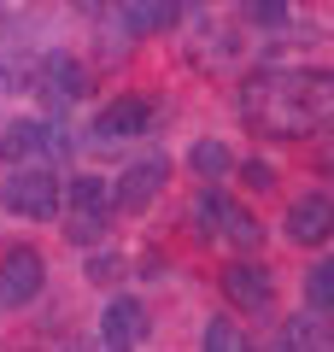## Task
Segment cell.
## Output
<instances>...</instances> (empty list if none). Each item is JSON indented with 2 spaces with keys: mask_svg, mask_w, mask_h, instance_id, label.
<instances>
[{
  "mask_svg": "<svg viewBox=\"0 0 334 352\" xmlns=\"http://www.w3.org/2000/svg\"><path fill=\"white\" fill-rule=\"evenodd\" d=\"M241 106L264 135H311L334 112V76L329 71H287V76H252L241 88Z\"/></svg>",
  "mask_w": 334,
  "mask_h": 352,
  "instance_id": "cell-1",
  "label": "cell"
},
{
  "mask_svg": "<svg viewBox=\"0 0 334 352\" xmlns=\"http://www.w3.org/2000/svg\"><path fill=\"white\" fill-rule=\"evenodd\" d=\"M0 206H6L12 217L41 223V217H53L65 206V188H59V176H53L47 164H18V170L0 182Z\"/></svg>",
  "mask_w": 334,
  "mask_h": 352,
  "instance_id": "cell-2",
  "label": "cell"
},
{
  "mask_svg": "<svg viewBox=\"0 0 334 352\" xmlns=\"http://www.w3.org/2000/svg\"><path fill=\"white\" fill-rule=\"evenodd\" d=\"M41 288H47V258L36 247H6V258H0V300L30 305V300H41Z\"/></svg>",
  "mask_w": 334,
  "mask_h": 352,
  "instance_id": "cell-3",
  "label": "cell"
},
{
  "mask_svg": "<svg viewBox=\"0 0 334 352\" xmlns=\"http://www.w3.org/2000/svg\"><path fill=\"white\" fill-rule=\"evenodd\" d=\"M164 176H170V164H164L159 153L135 159L124 176H118V188H111V206H118V212H147V206L164 194Z\"/></svg>",
  "mask_w": 334,
  "mask_h": 352,
  "instance_id": "cell-4",
  "label": "cell"
},
{
  "mask_svg": "<svg viewBox=\"0 0 334 352\" xmlns=\"http://www.w3.org/2000/svg\"><path fill=\"white\" fill-rule=\"evenodd\" d=\"M223 300L241 305V311H270L276 305V282L264 264L252 258H235V264H223Z\"/></svg>",
  "mask_w": 334,
  "mask_h": 352,
  "instance_id": "cell-5",
  "label": "cell"
},
{
  "mask_svg": "<svg viewBox=\"0 0 334 352\" xmlns=\"http://www.w3.org/2000/svg\"><path fill=\"white\" fill-rule=\"evenodd\" d=\"M329 235H334V200H329V194H299V200L287 206V241H299V247H322Z\"/></svg>",
  "mask_w": 334,
  "mask_h": 352,
  "instance_id": "cell-6",
  "label": "cell"
},
{
  "mask_svg": "<svg viewBox=\"0 0 334 352\" xmlns=\"http://www.w3.org/2000/svg\"><path fill=\"white\" fill-rule=\"evenodd\" d=\"M100 340H106V346H141V340H147V305H141L135 294L106 300V311H100Z\"/></svg>",
  "mask_w": 334,
  "mask_h": 352,
  "instance_id": "cell-7",
  "label": "cell"
},
{
  "mask_svg": "<svg viewBox=\"0 0 334 352\" xmlns=\"http://www.w3.org/2000/svg\"><path fill=\"white\" fill-rule=\"evenodd\" d=\"M47 153H59V135H53L41 118H18V124L0 129V159L30 164V159H47Z\"/></svg>",
  "mask_w": 334,
  "mask_h": 352,
  "instance_id": "cell-8",
  "label": "cell"
},
{
  "mask_svg": "<svg viewBox=\"0 0 334 352\" xmlns=\"http://www.w3.org/2000/svg\"><path fill=\"white\" fill-rule=\"evenodd\" d=\"M147 124H153V106L141 100V94H118V100L100 106L94 135H106V141H129V135H141Z\"/></svg>",
  "mask_w": 334,
  "mask_h": 352,
  "instance_id": "cell-9",
  "label": "cell"
},
{
  "mask_svg": "<svg viewBox=\"0 0 334 352\" xmlns=\"http://www.w3.org/2000/svg\"><path fill=\"white\" fill-rule=\"evenodd\" d=\"M65 200L76 206V235H88V229H106V212H111V188L100 182V176H71Z\"/></svg>",
  "mask_w": 334,
  "mask_h": 352,
  "instance_id": "cell-10",
  "label": "cell"
},
{
  "mask_svg": "<svg viewBox=\"0 0 334 352\" xmlns=\"http://www.w3.org/2000/svg\"><path fill=\"white\" fill-rule=\"evenodd\" d=\"M124 24L135 36H164L182 24V0H124Z\"/></svg>",
  "mask_w": 334,
  "mask_h": 352,
  "instance_id": "cell-11",
  "label": "cell"
},
{
  "mask_svg": "<svg viewBox=\"0 0 334 352\" xmlns=\"http://www.w3.org/2000/svg\"><path fill=\"white\" fill-rule=\"evenodd\" d=\"M41 76H47V100H53V94H59V100H82V94H88V65L65 59V53H59V59H47V71H41Z\"/></svg>",
  "mask_w": 334,
  "mask_h": 352,
  "instance_id": "cell-12",
  "label": "cell"
},
{
  "mask_svg": "<svg viewBox=\"0 0 334 352\" xmlns=\"http://www.w3.org/2000/svg\"><path fill=\"white\" fill-rule=\"evenodd\" d=\"M188 170L205 176V182H223V176L235 170V153L223 147V141H194V147H188Z\"/></svg>",
  "mask_w": 334,
  "mask_h": 352,
  "instance_id": "cell-13",
  "label": "cell"
},
{
  "mask_svg": "<svg viewBox=\"0 0 334 352\" xmlns=\"http://www.w3.org/2000/svg\"><path fill=\"white\" fill-rule=\"evenodd\" d=\"M229 212H235V200L217 194V188H205V194L194 200V212H188V223H194L199 235H223V229H229Z\"/></svg>",
  "mask_w": 334,
  "mask_h": 352,
  "instance_id": "cell-14",
  "label": "cell"
},
{
  "mask_svg": "<svg viewBox=\"0 0 334 352\" xmlns=\"http://www.w3.org/2000/svg\"><path fill=\"white\" fill-rule=\"evenodd\" d=\"M305 300H311V311H322V317L334 311V264L329 258H317L305 270Z\"/></svg>",
  "mask_w": 334,
  "mask_h": 352,
  "instance_id": "cell-15",
  "label": "cell"
},
{
  "mask_svg": "<svg viewBox=\"0 0 334 352\" xmlns=\"http://www.w3.org/2000/svg\"><path fill=\"white\" fill-rule=\"evenodd\" d=\"M247 18L258 30H287V18H293V0H247Z\"/></svg>",
  "mask_w": 334,
  "mask_h": 352,
  "instance_id": "cell-16",
  "label": "cell"
},
{
  "mask_svg": "<svg viewBox=\"0 0 334 352\" xmlns=\"http://www.w3.org/2000/svg\"><path fill=\"white\" fill-rule=\"evenodd\" d=\"M322 340H329V335H322V311H311L305 323H287L282 329V346H322Z\"/></svg>",
  "mask_w": 334,
  "mask_h": 352,
  "instance_id": "cell-17",
  "label": "cell"
},
{
  "mask_svg": "<svg viewBox=\"0 0 334 352\" xmlns=\"http://www.w3.org/2000/svg\"><path fill=\"white\" fill-rule=\"evenodd\" d=\"M205 346L211 352H241V346H247V329H235L229 317H217V323L205 329Z\"/></svg>",
  "mask_w": 334,
  "mask_h": 352,
  "instance_id": "cell-18",
  "label": "cell"
},
{
  "mask_svg": "<svg viewBox=\"0 0 334 352\" xmlns=\"http://www.w3.org/2000/svg\"><path fill=\"white\" fill-rule=\"evenodd\" d=\"M223 241H235V247H258V217L252 212H229V229H223Z\"/></svg>",
  "mask_w": 334,
  "mask_h": 352,
  "instance_id": "cell-19",
  "label": "cell"
},
{
  "mask_svg": "<svg viewBox=\"0 0 334 352\" xmlns=\"http://www.w3.org/2000/svg\"><path fill=\"white\" fill-rule=\"evenodd\" d=\"M124 276V258H118V252H94V258H88V282H118Z\"/></svg>",
  "mask_w": 334,
  "mask_h": 352,
  "instance_id": "cell-20",
  "label": "cell"
},
{
  "mask_svg": "<svg viewBox=\"0 0 334 352\" xmlns=\"http://www.w3.org/2000/svg\"><path fill=\"white\" fill-rule=\"evenodd\" d=\"M241 176H247V188H258V194L276 188V164H264V159H247V164H241Z\"/></svg>",
  "mask_w": 334,
  "mask_h": 352,
  "instance_id": "cell-21",
  "label": "cell"
}]
</instances>
